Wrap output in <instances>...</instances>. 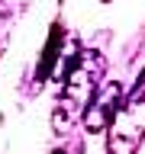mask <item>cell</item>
Wrapping results in <instances>:
<instances>
[{"instance_id": "obj_1", "label": "cell", "mask_w": 145, "mask_h": 154, "mask_svg": "<svg viewBox=\"0 0 145 154\" xmlns=\"http://www.w3.org/2000/svg\"><path fill=\"white\" fill-rule=\"evenodd\" d=\"M145 135V74L110 125V154H132Z\"/></svg>"}]
</instances>
